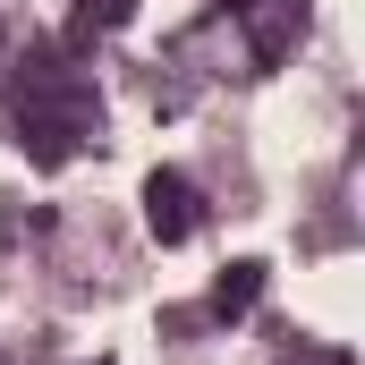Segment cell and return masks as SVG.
<instances>
[{
	"instance_id": "6da1fadb",
	"label": "cell",
	"mask_w": 365,
	"mask_h": 365,
	"mask_svg": "<svg viewBox=\"0 0 365 365\" xmlns=\"http://www.w3.org/2000/svg\"><path fill=\"white\" fill-rule=\"evenodd\" d=\"M153 230H162V238H187V230H195V195H187V179H153Z\"/></svg>"
}]
</instances>
